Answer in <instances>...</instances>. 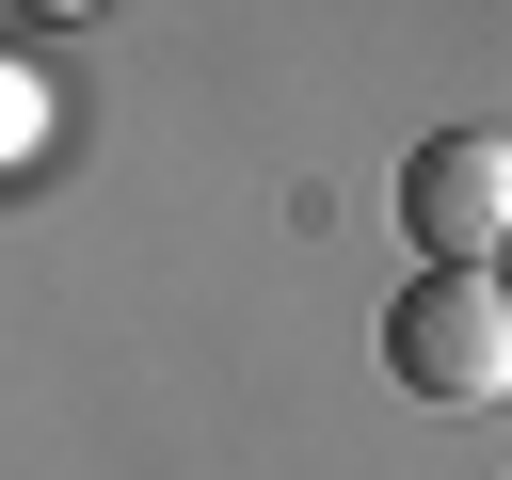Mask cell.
Wrapping results in <instances>:
<instances>
[{
  "instance_id": "cell-1",
  "label": "cell",
  "mask_w": 512,
  "mask_h": 480,
  "mask_svg": "<svg viewBox=\"0 0 512 480\" xmlns=\"http://www.w3.org/2000/svg\"><path fill=\"white\" fill-rule=\"evenodd\" d=\"M384 368H400V400H448V416L512 400V272L416 256V288L384 304Z\"/></svg>"
},
{
  "instance_id": "cell-2",
  "label": "cell",
  "mask_w": 512,
  "mask_h": 480,
  "mask_svg": "<svg viewBox=\"0 0 512 480\" xmlns=\"http://www.w3.org/2000/svg\"><path fill=\"white\" fill-rule=\"evenodd\" d=\"M400 224H416V256L496 272V256H512V128H432V144L400 160Z\"/></svg>"
},
{
  "instance_id": "cell-3",
  "label": "cell",
  "mask_w": 512,
  "mask_h": 480,
  "mask_svg": "<svg viewBox=\"0 0 512 480\" xmlns=\"http://www.w3.org/2000/svg\"><path fill=\"white\" fill-rule=\"evenodd\" d=\"M32 144H48V80L0 48V160H32Z\"/></svg>"
},
{
  "instance_id": "cell-4",
  "label": "cell",
  "mask_w": 512,
  "mask_h": 480,
  "mask_svg": "<svg viewBox=\"0 0 512 480\" xmlns=\"http://www.w3.org/2000/svg\"><path fill=\"white\" fill-rule=\"evenodd\" d=\"M16 16H96V0H16Z\"/></svg>"
}]
</instances>
